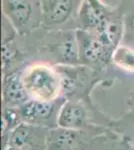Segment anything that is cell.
<instances>
[{"label": "cell", "instance_id": "obj_1", "mask_svg": "<svg viewBox=\"0 0 134 150\" xmlns=\"http://www.w3.org/2000/svg\"><path fill=\"white\" fill-rule=\"evenodd\" d=\"M21 80L29 99L52 102L63 90V78L45 63L29 65L21 73Z\"/></svg>", "mask_w": 134, "mask_h": 150}, {"label": "cell", "instance_id": "obj_2", "mask_svg": "<svg viewBox=\"0 0 134 150\" xmlns=\"http://www.w3.org/2000/svg\"><path fill=\"white\" fill-rule=\"evenodd\" d=\"M78 44L79 62L88 65H102L111 59L112 51L107 48L94 32L80 28L75 31Z\"/></svg>", "mask_w": 134, "mask_h": 150}, {"label": "cell", "instance_id": "obj_3", "mask_svg": "<svg viewBox=\"0 0 134 150\" xmlns=\"http://www.w3.org/2000/svg\"><path fill=\"white\" fill-rule=\"evenodd\" d=\"M110 12L111 8L102 0H82L78 10L81 28L94 32Z\"/></svg>", "mask_w": 134, "mask_h": 150}, {"label": "cell", "instance_id": "obj_4", "mask_svg": "<svg viewBox=\"0 0 134 150\" xmlns=\"http://www.w3.org/2000/svg\"><path fill=\"white\" fill-rule=\"evenodd\" d=\"M124 30L125 22L123 18L111 11L94 33L110 51H113L120 43H122Z\"/></svg>", "mask_w": 134, "mask_h": 150}, {"label": "cell", "instance_id": "obj_5", "mask_svg": "<svg viewBox=\"0 0 134 150\" xmlns=\"http://www.w3.org/2000/svg\"><path fill=\"white\" fill-rule=\"evenodd\" d=\"M2 10L12 26L20 30L32 19L33 4L31 0H2Z\"/></svg>", "mask_w": 134, "mask_h": 150}, {"label": "cell", "instance_id": "obj_6", "mask_svg": "<svg viewBox=\"0 0 134 150\" xmlns=\"http://www.w3.org/2000/svg\"><path fill=\"white\" fill-rule=\"evenodd\" d=\"M86 121V111L80 103L69 100L60 108L57 115L58 127L78 130Z\"/></svg>", "mask_w": 134, "mask_h": 150}, {"label": "cell", "instance_id": "obj_7", "mask_svg": "<svg viewBox=\"0 0 134 150\" xmlns=\"http://www.w3.org/2000/svg\"><path fill=\"white\" fill-rule=\"evenodd\" d=\"M3 99L10 107H19L29 99L21 80V74L11 73L5 76L3 81Z\"/></svg>", "mask_w": 134, "mask_h": 150}, {"label": "cell", "instance_id": "obj_8", "mask_svg": "<svg viewBox=\"0 0 134 150\" xmlns=\"http://www.w3.org/2000/svg\"><path fill=\"white\" fill-rule=\"evenodd\" d=\"M18 108L20 116L29 123H37L49 119L54 110L52 102L35 99H28Z\"/></svg>", "mask_w": 134, "mask_h": 150}, {"label": "cell", "instance_id": "obj_9", "mask_svg": "<svg viewBox=\"0 0 134 150\" xmlns=\"http://www.w3.org/2000/svg\"><path fill=\"white\" fill-rule=\"evenodd\" d=\"M55 56L64 63H78L79 51L75 32H67L60 36L59 41L55 43L53 48Z\"/></svg>", "mask_w": 134, "mask_h": 150}, {"label": "cell", "instance_id": "obj_10", "mask_svg": "<svg viewBox=\"0 0 134 150\" xmlns=\"http://www.w3.org/2000/svg\"><path fill=\"white\" fill-rule=\"evenodd\" d=\"M78 130L58 127L49 133V143L55 150H68L77 143Z\"/></svg>", "mask_w": 134, "mask_h": 150}, {"label": "cell", "instance_id": "obj_11", "mask_svg": "<svg viewBox=\"0 0 134 150\" xmlns=\"http://www.w3.org/2000/svg\"><path fill=\"white\" fill-rule=\"evenodd\" d=\"M72 7L73 0H52L46 8V23L49 25L63 23L69 17Z\"/></svg>", "mask_w": 134, "mask_h": 150}, {"label": "cell", "instance_id": "obj_12", "mask_svg": "<svg viewBox=\"0 0 134 150\" xmlns=\"http://www.w3.org/2000/svg\"><path fill=\"white\" fill-rule=\"evenodd\" d=\"M111 61L124 71L134 73V48L120 43L112 51Z\"/></svg>", "mask_w": 134, "mask_h": 150}, {"label": "cell", "instance_id": "obj_13", "mask_svg": "<svg viewBox=\"0 0 134 150\" xmlns=\"http://www.w3.org/2000/svg\"><path fill=\"white\" fill-rule=\"evenodd\" d=\"M31 138L30 127L20 124L13 130L10 136V146L24 149L28 145Z\"/></svg>", "mask_w": 134, "mask_h": 150}, {"label": "cell", "instance_id": "obj_14", "mask_svg": "<svg viewBox=\"0 0 134 150\" xmlns=\"http://www.w3.org/2000/svg\"><path fill=\"white\" fill-rule=\"evenodd\" d=\"M122 43L134 48V22L130 19H127L125 22V30Z\"/></svg>", "mask_w": 134, "mask_h": 150}, {"label": "cell", "instance_id": "obj_15", "mask_svg": "<svg viewBox=\"0 0 134 150\" xmlns=\"http://www.w3.org/2000/svg\"><path fill=\"white\" fill-rule=\"evenodd\" d=\"M102 1L104 2V4H106V5L108 7H110V8H115V7L120 3L121 0H102Z\"/></svg>", "mask_w": 134, "mask_h": 150}, {"label": "cell", "instance_id": "obj_16", "mask_svg": "<svg viewBox=\"0 0 134 150\" xmlns=\"http://www.w3.org/2000/svg\"><path fill=\"white\" fill-rule=\"evenodd\" d=\"M7 150H23V149H20V148H16V147H12V146H10L9 147L8 149Z\"/></svg>", "mask_w": 134, "mask_h": 150}, {"label": "cell", "instance_id": "obj_17", "mask_svg": "<svg viewBox=\"0 0 134 150\" xmlns=\"http://www.w3.org/2000/svg\"><path fill=\"white\" fill-rule=\"evenodd\" d=\"M128 19H130L131 21H133V22H134V13H133V15H132V16H130V17H129Z\"/></svg>", "mask_w": 134, "mask_h": 150}]
</instances>
